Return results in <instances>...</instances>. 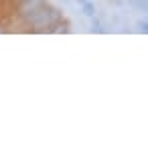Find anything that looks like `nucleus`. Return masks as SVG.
Returning a JSON list of instances; mask_svg holds the SVG:
<instances>
[{
	"instance_id": "1",
	"label": "nucleus",
	"mask_w": 148,
	"mask_h": 148,
	"mask_svg": "<svg viewBox=\"0 0 148 148\" xmlns=\"http://www.w3.org/2000/svg\"><path fill=\"white\" fill-rule=\"evenodd\" d=\"M63 16V12H61V8H57V6H53V4H45L43 8H39L35 14H31V16H27L25 21H21L25 27H29V33H45V29L51 25V23H55V21H59Z\"/></svg>"
},
{
	"instance_id": "2",
	"label": "nucleus",
	"mask_w": 148,
	"mask_h": 148,
	"mask_svg": "<svg viewBox=\"0 0 148 148\" xmlns=\"http://www.w3.org/2000/svg\"><path fill=\"white\" fill-rule=\"evenodd\" d=\"M47 4V0H21V2H16V18L18 21H25L27 16L35 14L39 8H43Z\"/></svg>"
},
{
	"instance_id": "3",
	"label": "nucleus",
	"mask_w": 148,
	"mask_h": 148,
	"mask_svg": "<svg viewBox=\"0 0 148 148\" xmlns=\"http://www.w3.org/2000/svg\"><path fill=\"white\" fill-rule=\"evenodd\" d=\"M67 33H71V23H69L65 16H61L59 21L51 23V25L45 29V35H67Z\"/></svg>"
},
{
	"instance_id": "4",
	"label": "nucleus",
	"mask_w": 148,
	"mask_h": 148,
	"mask_svg": "<svg viewBox=\"0 0 148 148\" xmlns=\"http://www.w3.org/2000/svg\"><path fill=\"white\" fill-rule=\"evenodd\" d=\"M89 33H93V35H106V33H108V29H106L103 23L97 18V14H95V16H89Z\"/></svg>"
},
{
	"instance_id": "5",
	"label": "nucleus",
	"mask_w": 148,
	"mask_h": 148,
	"mask_svg": "<svg viewBox=\"0 0 148 148\" xmlns=\"http://www.w3.org/2000/svg\"><path fill=\"white\" fill-rule=\"evenodd\" d=\"M126 2H128L134 10H138V12H142V14H146V10H148V0H126Z\"/></svg>"
},
{
	"instance_id": "6",
	"label": "nucleus",
	"mask_w": 148,
	"mask_h": 148,
	"mask_svg": "<svg viewBox=\"0 0 148 148\" xmlns=\"http://www.w3.org/2000/svg\"><path fill=\"white\" fill-rule=\"evenodd\" d=\"M81 14H83V16H87V18L97 14V8H95V4L91 2V0H87V2H83V4H81Z\"/></svg>"
},
{
	"instance_id": "7",
	"label": "nucleus",
	"mask_w": 148,
	"mask_h": 148,
	"mask_svg": "<svg viewBox=\"0 0 148 148\" xmlns=\"http://www.w3.org/2000/svg\"><path fill=\"white\" fill-rule=\"evenodd\" d=\"M136 31H138V33H142V35H146V33H148V18H146V16H142V18L136 23Z\"/></svg>"
},
{
	"instance_id": "8",
	"label": "nucleus",
	"mask_w": 148,
	"mask_h": 148,
	"mask_svg": "<svg viewBox=\"0 0 148 148\" xmlns=\"http://www.w3.org/2000/svg\"><path fill=\"white\" fill-rule=\"evenodd\" d=\"M75 2H77V4H83V2H87V0H75Z\"/></svg>"
},
{
	"instance_id": "9",
	"label": "nucleus",
	"mask_w": 148,
	"mask_h": 148,
	"mask_svg": "<svg viewBox=\"0 0 148 148\" xmlns=\"http://www.w3.org/2000/svg\"><path fill=\"white\" fill-rule=\"evenodd\" d=\"M16 2H21V0H16Z\"/></svg>"
}]
</instances>
